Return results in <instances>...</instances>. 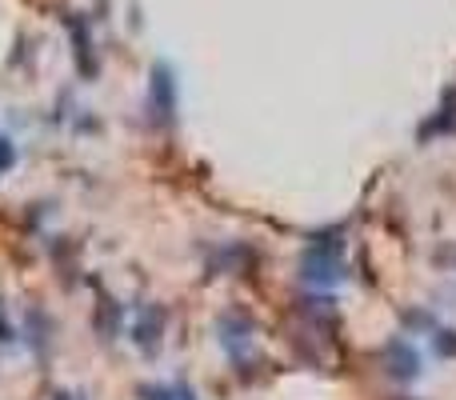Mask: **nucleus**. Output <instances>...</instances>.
<instances>
[{
    "mask_svg": "<svg viewBox=\"0 0 456 400\" xmlns=\"http://www.w3.org/2000/svg\"><path fill=\"white\" fill-rule=\"evenodd\" d=\"M385 369H388V377H396V380H412L420 372V361H417V353H412L409 345L393 340V345L385 348Z\"/></svg>",
    "mask_w": 456,
    "mask_h": 400,
    "instance_id": "nucleus-1",
    "label": "nucleus"
},
{
    "mask_svg": "<svg viewBox=\"0 0 456 400\" xmlns=\"http://www.w3.org/2000/svg\"><path fill=\"white\" fill-rule=\"evenodd\" d=\"M152 109H157V117H168V112L176 109V101H173V80H168V69H165V64H157V69H152Z\"/></svg>",
    "mask_w": 456,
    "mask_h": 400,
    "instance_id": "nucleus-2",
    "label": "nucleus"
},
{
    "mask_svg": "<svg viewBox=\"0 0 456 400\" xmlns=\"http://www.w3.org/2000/svg\"><path fill=\"white\" fill-rule=\"evenodd\" d=\"M160 332H165V308H149V321L136 324V345L152 353L157 340H160Z\"/></svg>",
    "mask_w": 456,
    "mask_h": 400,
    "instance_id": "nucleus-3",
    "label": "nucleus"
},
{
    "mask_svg": "<svg viewBox=\"0 0 456 400\" xmlns=\"http://www.w3.org/2000/svg\"><path fill=\"white\" fill-rule=\"evenodd\" d=\"M8 160H12V149H8V141H0V173L8 168Z\"/></svg>",
    "mask_w": 456,
    "mask_h": 400,
    "instance_id": "nucleus-4",
    "label": "nucleus"
}]
</instances>
